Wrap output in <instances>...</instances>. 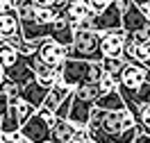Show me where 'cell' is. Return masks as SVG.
<instances>
[{"mask_svg":"<svg viewBox=\"0 0 150 143\" xmlns=\"http://www.w3.org/2000/svg\"><path fill=\"white\" fill-rule=\"evenodd\" d=\"M68 57L84 59V61H100V32L93 30H77L73 34V43L68 46Z\"/></svg>","mask_w":150,"mask_h":143,"instance_id":"obj_1","label":"cell"},{"mask_svg":"<svg viewBox=\"0 0 150 143\" xmlns=\"http://www.w3.org/2000/svg\"><path fill=\"white\" fill-rule=\"evenodd\" d=\"M143 82H146V66L139 64V61L125 64V68H123L121 75H118V93L130 95V93H134Z\"/></svg>","mask_w":150,"mask_h":143,"instance_id":"obj_2","label":"cell"},{"mask_svg":"<svg viewBox=\"0 0 150 143\" xmlns=\"http://www.w3.org/2000/svg\"><path fill=\"white\" fill-rule=\"evenodd\" d=\"M89 68H91V61L68 57L62 64V80H64V84L75 89V86L82 84V82H89Z\"/></svg>","mask_w":150,"mask_h":143,"instance_id":"obj_3","label":"cell"},{"mask_svg":"<svg viewBox=\"0 0 150 143\" xmlns=\"http://www.w3.org/2000/svg\"><path fill=\"white\" fill-rule=\"evenodd\" d=\"M37 57L48 64L50 68H59L68 59V48L57 43V41H50V39H43L39 41V48H37Z\"/></svg>","mask_w":150,"mask_h":143,"instance_id":"obj_4","label":"cell"},{"mask_svg":"<svg viewBox=\"0 0 150 143\" xmlns=\"http://www.w3.org/2000/svg\"><path fill=\"white\" fill-rule=\"evenodd\" d=\"M121 16L123 11L116 7V2H109L100 14L91 16V30L93 32H107V30H118L121 27Z\"/></svg>","mask_w":150,"mask_h":143,"instance_id":"obj_5","label":"cell"},{"mask_svg":"<svg viewBox=\"0 0 150 143\" xmlns=\"http://www.w3.org/2000/svg\"><path fill=\"white\" fill-rule=\"evenodd\" d=\"M21 136H25L28 141L32 143H43V141H50V125L41 118V116L34 111L30 116L25 123L21 125Z\"/></svg>","mask_w":150,"mask_h":143,"instance_id":"obj_6","label":"cell"},{"mask_svg":"<svg viewBox=\"0 0 150 143\" xmlns=\"http://www.w3.org/2000/svg\"><path fill=\"white\" fill-rule=\"evenodd\" d=\"M123 41H125V30H107L100 32V55L103 57H121Z\"/></svg>","mask_w":150,"mask_h":143,"instance_id":"obj_7","label":"cell"},{"mask_svg":"<svg viewBox=\"0 0 150 143\" xmlns=\"http://www.w3.org/2000/svg\"><path fill=\"white\" fill-rule=\"evenodd\" d=\"M57 16H62L71 25H75V23H80V20H84V18H91L93 11L89 9V5H86L84 0H68V5H64L62 9H57Z\"/></svg>","mask_w":150,"mask_h":143,"instance_id":"obj_8","label":"cell"},{"mask_svg":"<svg viewBox=\"0 0 150 143\" xmlns=\"http://www.w3.org/2000/svg\"><path fill=\"white\" fill-rule=\"evenodd\" d=\"M5 80H9V82H14V84H28V82H32L34 80V73H32V68L28 66V61L23 57H18L11 66L5 68Z\"/></svg>","mask_w":150,"mask_h":143,"instance_id":"obj_9","label":"cell"},{"mask_svg":"<svg viewBox=\"0 0 150 143\" xmlns=\"http://www.w3.org/2000/svg\"><path fill=\"white\" fill-rule=\"evenodd\" d=\"M91 109L93 105H89L84 100H77V98H71V109H68V116H66V120L68 123H73L75 127H86L89 123V116H91Z\"/></svg>","mask_w":150,"mask_h":143,"instance_id":"obj_10","label":"cell"},{"mask_svg":"<svg viewBox=\"0 0 150 143\" xmlns=\"http://www.w3.org/2000/svg\"><path fill=\"white\" fill-rule=\"evenodd\" d=\"M46 93H48V86L39 84L37 80H32L28 84L21 86V100H25L28 105H32L34 109L43 105V100H46Z\"/></svg>","mask_w":150,"mask_h":143,"instance_id":"obj_11","label":"cell"},{"mask_svg":"<svg viewBox=\"0 0 150 143\" xmlns=\"http://www.w3.org/2000/svg\"><path fill=\"white\" fill-rule=\"evenodd\" d=\"M150 20L141 14V9L137 7V5H130L127 9L123 11L121 16V27L125 30V34H132V32H137V30H141L143 25H148Z\"/></svg>","mask_w":150,"mask_h":143,"instance_id":"obj_12","label":"cell"},{"mask_svg":"<svg viewBox=\"0 0 150 143\" xmlns=\"http://www.w3.org/2000/svg\"><path fill=\"white\" fill-rule=\"evenodd\" d=\"M73 34H75V30L73 25L68 23L66 18H62V16H57L55 20H52V32H50V41H57V43H62V46H71L73 43Z\"/></svg>","mask_w":150,"mask_h":143,"instance_id":"obj_13","label":"cell"},{"mask_svg":"<svg viewBox=\"0 0 150 143\" xmlns=\"http://www.w3.org/2000/svg\"><path fill=\"white\" fill-rule=\"evenodd\" d=\"M75 130H77V127H75L73 123L57 118V123L50 127V141L52 143H71L75 139Z\"/></svg>","mask_w":150,"mask_h":143,"instance_id":"obj_14","label":"cell"},{"mask_svg":"<svg viewBox=\"0 0 150 143\" xmlns=\"http://www.w3.org/2000/svg\"><path fill=\"white\" fill-rule=\"evenodd\" d=\"M18 32H21V20L16 9L0 11V39H7L11 34H18Z\"/></svg>","mask_w":150,"mask_h":143,"instance_id":"obj_15","label":"cell"},{"mask_svg":"<svg viewBox=\"0 0 150 143\" xmlns=\"http://www.w3.org/2000/svg\"><path fill=\"white\" fill-rule=\"evenodd\" d=\"M93 107L105 109V111H121V109H125V100H123V95L118 93V91H112V93H100Z\"/></svg>","mask_w":150,"mask_h":143,"instance_id":"obj_16","label":"cell"},{"mask_svg":"<svg viewBox=\"0 0 150 143\" xmlns=\"http://www.w3.org/2000/svg\"><path fill=\"white\" fill-rule=\"evenodd\" d=\"M73 95L77 100H84L89 105H96V100L100 95V86H98V82H82V84H77L73 89Z\"/></svg>","mask_w":150,"mask_h":143,"instance_id":"obj_17","label":"cell"},{"mask_svg":"<svg viewBox=\"0 0 150 143\" xmlns=\"http://www.w3.org/2000/svg\"><path fill=\"white\" fill-rule=\"evenodd\" d=\"M18 130H21V118H18V114H16L14 102H9L7 111L0 118V132H18Z\"/></svg>","mask_w":150,"mask_h":143,"instance_id":"obj_18","label":"cell"},{"mask_svg":"<svg viewBox=\"0 0 150 143\" xmlns=\"http://www.w3.org/2000/svg\"><path fill=\"white\" fill-rule=\"evenodd\" d=\"M132 116H134V123L139 127V132L150 136V105H139L132 111Z\"/></svg>","mask_w":150,"mask_h":143,"instance_id":"obj_19","label":"cell"},{"mask_svg":"<svg viewBox=\"0 0 150 143\" xmlns=\"http://www.w3.org/2000/svg\"><path fill=\"white\" fill-rule=\"evenodd\" d=\"M14 9H16V14H18L21 23L34 20V11H37L34 0H14Z\"/></svg>","mask_w":150,"mask_h":143,"instance_id":"obj_20","label":"cell"},{"mask_svg":"<svg viewBox=\"0 0 150 143\" xmlns=\"http://www.w3.org/2000/svg\"><path fill=\"white\" fill-rule=\"evenodd\" d=\"M100 64H103V70L105 73H109V75L118 77L121 75V70L125 68V61L121 57H103L100 59Z\"/></svg>","mask_w":150,"mask_h":143,"instance_id":"obj_21","label":"cell"},{"mask_svg":"<svg viewBox=\"0 0 150 143\" xmlns=\"http://www.w3.org/2000/svg\"><path fill=\"white\" fill-rule=\"evenodd\" d=\"M18 57H21L18 52H16V50H14V48H11L5 39H0V64L7 68V66H11V64H14Z\"/></svg>","mask_w":150,"mask_h":143,"instance_id":"obj_22","label":"cell"},{"mask_svg":"<svg viewBox=\"0 0 150 143\" xmlns=\"http://www.w3.org/2000/svg\"><path fill=\"white\" fill-rule=\"evenodd\" d=\"M137 43L132 41L127 34H125V41H123V50H121V59L125 64H132V61H137Z\"/></svg>","mask_w":150,"mask_h":143,"instance_id":"obj_23","label":"cell"},{"mask_svg":"<svg viewBox=\"0 0 150 143\" xmlns=\"http://www.w3.org/2000/svg\"><path fill=\"white\" fill-rule=\"evenodd\" d=\"M98 86H100V93H112V91H118V77L109 75V73H103V77L98 80Z\"/></svg>","mask_w":150,"mask_h":143,"instance_id":"obj_24","label":"cell"},{"mask_svg":"<svg viewBox=\"0 0 150 143\" xmlns=\"http://www.w3.org/2000/svg\"><path fill=\"white\" fill-rule=\"evenodd\" d=\"M0 93L7 95L9 100H16V98H21V86L9 82V80H2V82H0Z\"/></svg>","mask_w":150,"mask_h":143,"instance_id":"obj_25","label":"cell"},{"mask_svg":"<svg viewBox=\"0 0 150 143\" xmlns=\"http://www.w3.org/2000/svg\"><path fill=\"white\" fill-rule=\"evenodd\" d=\"M55 18H57V9H52V7H37V11H34L37 23H50Z\"/></svg>","mask_w":150,"mask_h":143,"instance_id":"obj_26","label":"cell"},{"mask_svg":"<svg viewBox=\"0 0 150 143\" xmlns=\"http://www.w3.org/2000/svg\"><path fill=\"white\" fill-rule=\"evenodd\" d=\"M134 57H137V61H139V64H143V66L148 64V61H150V41L137 43V55H134Z\"/></svg>","mask_w":150,"mask_h":143,"instance_id":"obj_27","label":"cell"},{"mask_svg":"<svg viewBox=\"0 0 150 143\" xmlns=\"http://www.w3.org/2000/svg\"><path fill=\"white\" fill-rule=\"evenodd\" d=\"M127 37H130L134 43H143V41H150V23H148V25H143L141 30H137V32L127 34Z\"/></svg>","mask_w":150,"mask_h":143,"instance_id":"obj_28","label":"cell"},{"mask_svg":"<svg viewBox=\"0 0 150 143\" xmlns=\"http://www.w3.org/2000/svg\"><path fill=\"white\" fill-rule=\"evenodd\" d=\"M84 2L89 5V9L93 11V14H100V11H103L105 7L112 2V0H84Z\"/></svg>","mask_w":150,"mask_h":143,"instance_id":"obj_29","label":"cell"},{"mask_svg":"<svg viewBox=\"0 0 150 143\" xmlns=\"http://www.w3.org/2000/svg\"><path fill=\"white\" fill-rule=\"evenodd\" d=\"M21 130L18 132H0V143H18Z\"/></svg>","mask_w":150,"mask_h":143,"instance_id":"obj_30","label":"cell"},{"mask_svg":"<svg viewBox=\"0 0 150 143\" xmlns=\"http://www.w3.org/2000/svg\"><path fill=\"white\" fill-rule=\"evenodd\" d=\"M34 5L37 7H52V9H57V0H34Z\"/></svg>","mask_w":150,"mask_h":143,"instance_id":"obj_31","label":"cell"},{"mask_svg":"<svg viewBox=\"0 0 150 143\" xmlns=\"http://www.w3.org/2000/svg\"><path fill=\"white\" fill-rule=\"evenodd\" d=\"M7 107H9V98H7V95H2V93H0V118H2V114L7 111Z\"/></svg>","mask_w":150,"mask_h":143,"instance_id":"obj_32","label":"cell"},{"mask_svg":"<svg viewBox=\"0 0 150 143\" xmlns=\"http://www.w3.org/2000/svg\"><path fill=\"white\" fill-rule=\"evenodd\" d=\"M14 9V0H0V11H9Z\"/></svg>","mask_w":150,"mask_h":143,"instance_id":"obj_33","label":"cell"},{"mask_svg":"<svg viewBox=\"0 0 150 143\" xmlns=\"http://www.w3.org/2000/svg\"><path fill=\"white\" fill-rule=\"evenodd\" d=\"M114 2H116V7H118L121 11H125L127 7H130V5H134L132 0H114Z\"/></svg>","mask_w":150,"mask_h":143,"instance_id":"obj_34","label":"cell"},{"mask_svg":"<svg viewBox=\"0 0 150 143\" xmlns=\"http://www.w3.org/2000/svg\"><path fill=\"white\" fill-rule=\"evenodd\" d=\"M132 143H150V136L148 134H143V132H139L137 136H134V141Z\"/></svg>","mask_w":150,"mask_h":143,"instance_id":"obj_35","label":"cell"},{"mask_svg":"<svg viewBox=\"0 0 150 143\" xmlns=\"http://www.w3.org/2000/svg\"><path fill=\"white\" fill-rule=\"evenodd\" d=\"M139 9H141V14L150 20V0H148V2H143V5H139Z\"/></svg>","mask_w":150,"mask_h":143,"instance_id":"obj_36","label":"cell"},{"mask_svg":"<svg viewBox=\"0 0 150 143\" xmlns=\"http://www.w3.org/2000/svg\"><path fill=\"white\" fill-rule=\"evenodd\" d=\"M2 80H5V66L0 64V82H2Z\"/></svg>","mask_w":150,"mask_h":143,"instance_id":"obj_37","label":"cell"},{"mask_svg":"<svg viewBox=\"0 0 150 143\" xmlns=\"http://www.w3.org/2000/svg\"><path fill=\"white\" fill-rule=\"evenodd\" d=\"M132 2H134V5L139 7V5H143V2H148V0H132Z\"/></svg>","mask_w":150,"mask_h":143,"instance_id":"obj_38","label":"cell"},{"mask_svg":"<svg viewBox=\"0 0 150 143\" xmlns=\"http://www.w3.org/2000/svg\"><path fill=\"white\" fill-rule=\"evenodd\" d=\"M18 143H32V141H28L25 136H21V139H18Z\"/></svg>","mask_w":150,"mask_h":143,"instance_id":"obj_39","label":"cell"},{"mask_svg":"<svg viewBox=\"0 0 150 143\" xmlns=\"http://www.w3.org/2000/svg\"><path fill=\"white\" fill-rule=\"evenodd\" d=\"M146 68H150V61H148V64H146Z\"/></svg>","mask_w":150,"mask_h":143,"instance_id":"obj_40","label":"cell"},{"mask_svg":"<svg viewBox=\"0 0 150 143\" xmlns=\"http://www.w3.org/2000/svg\"><path fill=\"white\" fill-rule=\"evenodd\" d=\"M43 143H52V141H43Z\"/></svg>","mask_w":150,"mask_h":143,"instance_id":"obj_41","label":"cell"},{"mask_svg":"<svg viewBox=\"0 0 150 143\" xmlns=\"http://www.w3.org/2000/svg\"><path fill=\"white\" fill-rule=\"evenodd\" d=\"M71 143H75V141H71Z\"/></svg>","mask_w":150,"mask_h":143,"instance_id":"obj_42","label":"cell"}]
</instances>
